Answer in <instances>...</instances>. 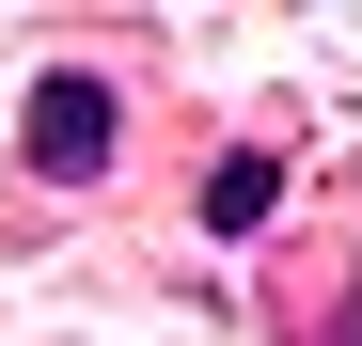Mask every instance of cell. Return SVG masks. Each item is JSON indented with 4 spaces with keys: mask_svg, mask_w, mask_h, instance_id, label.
<instances>
[{
    "mask_svg": "<svg viewBox=\"0 0 362 346\" xmlns=\"http://www.w3.org/2000/svg\"><path fill=\"white\" fill-rule=\"evenodd\" d=\"M268 205H284V157H221L205 173V237H252Z\"/></svg>",
    "mask_w": 362,
    "mask_h": 346,
    "instance_id": "cell-2",
    "label": "cell"
},
{
    "mask_svg": "<svg viewBox=\"0 0 362 346\" xmlns=\"http://www.w3.org/2000/svg\"><path fill=\"white\" fill-rule=\"evenodd\" d=\"M95 157H110V95L79 64H47L32 79V173H95Z\"/></svg>",
    "mask_w": 362,
    "mask_h": 346,
    "instance_id": "cell-1",
    "label": "cell"
}]
</instances>
